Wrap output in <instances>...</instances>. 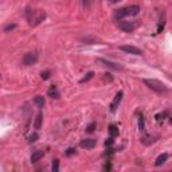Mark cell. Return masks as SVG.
Wrapping results in <instances>:
<instances>
[{
    "mask_svg": "<svg viewBox=\"0 0 172 172\" xmlns=\"http://www.w3.org/2000/svg\"><path fill=\"white\" fill-rule=\"evenodd\" d=\"M75 153H77V151L74 148H69V149L65 151V155H66V156H71V155H75Z\"/></svg>",
    "mask_w": 172,
    "mask_h": 172,
    "instance_id": "24",
    "label": "cell"
},
{
    "mask_svg": "<svg viewBox=\"0 0 172 172\" xmlns=\"http://www.w3.org/2000/svg\"><path fill=\"white\" fill-rule=\"evenodd\" d=\"M39 59V54L38 52H27L23 58V65L24 66H32L38 62Z\"/></svg>",
    "mask_w": 172,
    "mask_h": 172,
    "instance_id": "4",
    "label": "cell"
},
{
    "mask_svg": "<svg viewBox=\"0 0 172 172\" xmlns=\"http://www.w3.org/2000/svg\"><path fill=\"white\" fill-rule=\"evenodd\" d=\"M167 160H168V153H161L160 156L156 159V161H155V165H156V167H160V165L164 164Z\"/></svg>",
    "mask_w": 172,
    "mask_h": 172,
    "instance_id": "10",
    "label": "cell"
},
{
    "mask_svg": "<svg viewBox=\"0 0 172 172\" xmlns=\"http://www.w3.org/2000/svg\"><path fill=\"white\" fill-rule=\"evenodd\" d=\"M151 90H153V92H156L159 94H163V93H167L168 92V86H167L164 82H161V81L159 79H155V78H145L143 81Z\"/></svg>",
    "mask_w": 172,
    "mask_h": 172,
    "instance_id": "2",
    "label": "cell"
},
{
    "mask_svg": "<svg viewBox=\"0 0 172 172\" xmlns=\"http://www.w3.org/2000/svg\"><path fill=\"white\" fill-rule=\"evenodd\" d=\"M14 28H16V24H15V23H11V24H7V26L4 27V31H6V32H8V31L14 30Z\"/></svg>",
    "mask_w": 172,
    "mask_h": 172,
    "instance_id": "23",
    "label": "cell"
},
{
    "mask_svg": "<svg viewBox=\"0 0 172 172\" xmlns=\"http://www.w3.org/2000/svg\"><path fill=\"white\" fill-rule=\"evenodd\" d=\"M102 172H112V161L106 160V163L104 164V168H102Z\"/></svg>",
    "mask_w": 172,
    "mask_h": 172,
    "instance_id": "18",
    "label": "cell"
},
{
    "mask_svg": "<svg viewBox=\"0 0 172 172\" xmlns=\"http://www.w3.org/2000/svg\"><path fill=\"white\" fill-rule=\"evenodd\" d=\"M50 75H51V71H50V70H44V71H42V74H40L42 79H44V81L50 78Z\"/></svg>",
    "mask_w": 172,
    "mask_h": 172,
    "instance_id": "21",
    "label": "cell"
},
{
    "mask_svg": "<svg viewBox=\"0 0 172 172\" xmlns=\"http://www.w3.org/2000/svg\"><path fill=\"white\" fill-rule=\"evenodd\" d=\"M52 172H59V160L58 159H55V160L52 161Z\"/></svg>",
    "mask_w": 172,
    "mask_h": 172,
    "instance_id": "20",
    "label": "cell"
},
{
    "mask_svg": "<svg viewBox=\"0 0 172 172\" xmlns=\"http://www.w3.org/2000/svg\"><path fill=\"white\" fill-rule=\"evenodd\" d=\"M120 50L126 52V54H132V55H141L143 54V50H140L138 47H134V46H129V44L120 46Z\"/></svg>",
    "mask_w": 172,
    "mask_h": 172,
    "instance_id": "5",
    "label": "cell"
},
{
    "mask_svg": "<svg viewBox=\"0 0 172 172\" xmlns=\"http://www.w3.org/2000/svg\"><path fill=\"white\" fill-rule=\"evenodd\" d=\"M47 94H48V97L55 98V100H58V98L61 97V94H59V92H58V89H57V86H54V85L50 86V89H48Z\"/></svg>",
    "mask_w": 172,
    "mask_h": 172,
    "instance_id": "9",
    "label": "cell"
},
{
    "mask_svg": "<svg viewBox=\"0 0 172 172\" xmlns=\"http://www.w3.org/2000/svg\"><path fill=\"white\" fill-rule=\"evenodd\" d=\"M38 138H39L38 133H32V134H30V136H28V143H30V144H32V143H35L36 140H38Z\"/></svg>",
    "mask_w": 172,
    "mask_h": 172,
    "instance_id": "19",
    "label": "cell"
},
{
    "mask_svg": "<svg viewBox=\"0 0 172 172\" xmlns=\"http://www.w3.org/2000/svg\"><path fill=\"white\" fill-rule=\"evenodd\" d=\"M34 102L39 106V108H43V106H44V97L43 96H36L34 98Z\"/></svg>",
    "mask_w": 172,
    "mask_h": 172,
    "instance_id": "16",
    "label": "cell"
},
{
    "mask_svg": "<svg viewBox=\"0 0 172 172\" xmlns=\"http://www.w3.org/2000/svg\"><path fill=\"white\" fill-rule=\"evenodd\" d=\"M43 155H44L43 151H35V152H32V155H31V161H32V163L39 161L40 159L43 157Z\"/></svg>",
    "mask_w": 172,
    "mask_h": 172,
    "instance_id": "11",
    "label": "cell"
},
{
    "mask_svg": "<svg viewBox=\"0 0 172 172\" xmlns=\"http://www.w3.org/2000/svg\"><path fill=\"white\" fill-rule=\"evenodd\" d=\"M138 129L141 132H145V121H144V116L141 113L138 114Z\"/></svg>",
    "mask_w": 172,
    "mask_h": 172,
    "instance_id": "13",
    "label": "cell"
},
{
    "mask_svg": "<svg viewBox=\"0 0 172 172\" xmlns=\"http://www.w3.org/2000/svg\"><path fill=\"white\" fill-rule=\"evenodd\" d=\"M79 145H81V148H84V149H93L94 147L97 145V141L94 140V138H85V140L79 143Z\"/></svg>",
    "mask_w": 172,
    "mask_h": 172,
    "instance_id": "7",
    "label": "cell"
},
{
    "mask_svg": "<svg viewBox=\"0 0 172 172\" xmlns=\"http://www.w3.org/2000/svg\"><path fill=\"white\" fill-rule=\"evenodd\" d=\"M137 20H121L118 23V28L124 32H133L137 28Z\"/></svg>",
    "mask_w": 172,
    "mask_h": 172,
    "instance_id": "3",
    "label": "cell"
},
{
    "mask_svg": "<svg viewBox=\"0 0 172 172\" xmlns=\"http://www.w3.org/2000/svg\"><path fill=\"white\" fill-rule=\"evenodd\" d=\"M42 121H43V113L39 112L38 116H36V118H35L34 128H35V129H40V128H42Z\"/></svg>",
    "mask_w": 172,
    "mask_h": 172,
    "instance_id": "12",
    "label": "cell"
},
{
    "mask_svg": "<svg viewBox=\"0 0 172 172\" xmlns=\"http://www.w3.org/2000/svg\"><path fill=\"white\" fill-rule=\"evenodd\" d=\"M82 42H85V44H94V43L100 42V39L93 38V36H86V38L82 39Z\"/></svg>",
    "mask_w": 172,
    "mask_h": 172,
    "instance_id": "14",
    "label": "cell"
},
{
    "mask_svg": "<svg viewBox=\"0 0 172 172\" xmlns=\"http://www.w3.org/2000/svg\"><path fill=\"white\" fill-rule=\"evenodd\" d=\"M114 143L113 140V137H109V138H106V141H105V147H110Z\"/></svg>",
    "mask_w": 172,
    "mask_h": 172,
    "instance_id": "25",
    "label": "cell"
},
{
    "mask_svg": "<svg viewBox=\"0 0 172 172\" xmlns=\"http://www.w3.org/2000/svg\"><path fill=\"white\" fill-rule=\"evenodd\" d=\"M138 12H140V6H137V4H130V6L118 8V10L114 12V19H117L121 22L124 18L138 15Z\"/></svg>",
    "mask_w": 172,
    "mask_h": 172,
    "instance_id": "1",
    "label": "cell"
},
{
    "mask_svg": "<svg viewBox=\"0 0 172 172\" xmlns=\"http://www.w3.org/2000/svg\"><path fill=\"white\" fill-rule=\"evenodd\" d=\"M93 77H94V73H93V71H89L88 74H86V75L84 77V78L79 81V82H81V84H85V82H88V81H90V79H92Z\"/></svg>",
    "mask_w": 172,
    "mask_h": 172,
    "instance_id": "17",
    "label": "cell"
},
{
    "mask_svg": "<svg viewBox=\"0 0 172 172\" xmlns=\"http://www.w3.org/2000/svg\"><path fill=\"white\" fill-rule=\"evenodd\" d=\"M98 62L104 63L106 67H110V69H113V70H121V69H122V65H120V63H114V62H110V61H106V59H102V58L98 59Z\"/></svg>",
    "mask_w": 172,
    "mask_h": 172,
    "instance_id": "8",
    "label": "cell"
},
{
    "mask_svg": "<svg viewBox=\"0 0 172 172\" xmlns=\"http://www.w3.org/2000/svg\"><path fill=\"white\" fill-rule=\"evenodd\" d=\"M122 97H124V92L122 90H120L117 94H116V97H114V100H113V102L110 104V112H116L117 110V108H118V105H120V102H121V100H122Z\"/></svg>",
    "mask_w": 172,
    "mask_h": 172,
    "instance_id": "6",
    "label": "cell"
},
{
    "mask_svg": "<svg viewBox=\"0 0 172 172\" xmlns=\"http://www.w3.org/2000/svg\"><path fill=\"white\" fill-rule=\"evenodd\" d=\"M94 128H96V124L92 122V124H89L88 126H86V132H88V133H93L94 132Z\"/></svg>",
    "mask_w": 172,
    "mask_h": 172,
    "instance_id": "22",
    "label": "cell"
},
{
    "mask_svg": "<svg viewBox=\"0 0 172 172\" xmlns=\"http://www.w3.org/2000/svg\"><path fill=\"white\" fill-rule=\"evenodd\" d=\"M109 133H110V137L114 138L116 136H118V133H120V132H118V128L116 125H110L109 126Z\"/></svg>",
    "mask_w": 172,
    "mask_h": 172,
    "instance_id": "15",
    "label": "cell"
}]
</instances>
